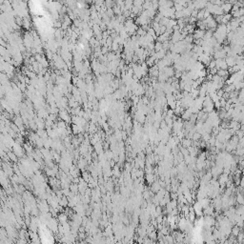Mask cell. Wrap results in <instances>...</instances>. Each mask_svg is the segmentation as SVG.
Wrapping results in <instances>:
<instances>
[{
  "instance_id": "obj_1",
  "label": "cell",
  "mask_w": 244,
  "mask_h": 244,
  "mask_svg": "<svg viewBox=\"0 0 244 244\" xmlns=\"http://www.w3.org/2000/svg\"><path fill=\"white\" fill-rule=\"evenodd\" d=\"M228 65L224 59H217L216 60V68L218 70H227Z\"/></svg>"
},
{
  "instance_id": "obj_2",
  "label": "cell",
  "mask_w": 244,
  "mask_h": 244,
  "mask_svg": "<svg viewBox=\"0 0 244 244\" xmlns=\"http://www.w3.org/2000/svg\"><path fill=\"white\" fill-rule=\"evenodd\" d=\"M205 36V32L203 31V30H197L196 32H195V33H194V37L195 38H198V39H201V38H203Z\"/></svg>"
},
{
  "instance_id": "obj_3",
  "label": "cell",
  "mask_w": 244,
  "mask_h": 244,
  "mask_svg": "<svg viewBox=\"0 0 244 244\" xmlns=\"http://www.w3.org/2000/svg\"><path fill=\"white\" fill-rule=\"evenodd\" d=\"M233 8V6L231 4H229V3H223V4L221 5V9H222V11H223V12H228L229 11H231Z\"/></svg>"
},
{
  "instance_id": "obj_4",
  "label": "cell",
  "mask_w": 244,
  "mask_h": 244,
  "mask_svg": "<svg viewBox=\"0 0 244 244\" xmlns=\"http://www.w3.org/2000/svg\"><path fill=\"white\" fill-rule=\"evenodd\" d=\"M229 73L227 72V70H218L217 71V75L218 76H220L221 78H226L227 76H228Z\"/></svg>"
}]
</instances>
